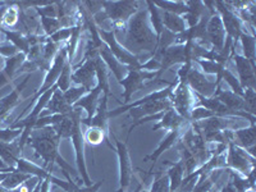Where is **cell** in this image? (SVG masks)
I'll use <instances>...</instances> for the list:
<instances>
[{"instance_id":"6da1fadb","label":"cell","mask_w":256,"mask_h":192,"mask_svg":"<svg viewBox=\"0 0 256 192\" xmlns=\"http://www.w3.org/2000/svg\"><path fill=\"white\" fill-rule=\"evenodd\" d=\"M122 46L137 58H152L158 46V36L152 30L146 8H140L130 18L124 28Z\"/></svg>"},{"instance_id":"7a4b0ae2","label":"cell","mask_w":256,"mask_h":192,"mask_svg":"<svg viewBox=\"0 0 256 192\" xmlns=\"http://www.w3.org/2000/svg\"><path fill=\"white\" fill-rule=\"evenodd\" d=\"M60 141V137L56 134L52 127L49 126V127L32 130L27 144L35 150L36 156L42 159V162H44L42 168L46 169L48 172L52 173V166L56 163L62 168V172H67L70 177L76 178L77 184H82L78 173H77V169H73L68 164V162H66V159L59 154Z\"/></svg>"},{"instance_id":"3957f363","label":"cell","mask_w":256,"mask_h":192,"mask_svg":"<svg viewBox=\"0 0 256 192\" xmlns=\"http://www.w3.org/2000/svg\"><path fill=\"white\" fill-rule=\"evenodd\" d=\"M141 2H102V10L108 16L109 20L113 24V30L116 35H120V32H124L126 24L130 18L140 9Z\"/></svg>"},{"instance_id":"277c9868","label":"cell","mask_w":256,"mask_h":192,"mask_svg":"<svg viewBox=\"0 0 256 192\" xmlns=\"http://www.w3.org/2000/svg\"><path fill=\"white\" fill-rule=\"evenodd\" d=\"M226 168L244 177H248L251 172L255 170V156L230 141L228 142L227 152H226Z\"/></svg>"},{"instance_id":"5b68a950","label":"cell","mask_w":256,"mask_h":192,"mask_svg":"<svg viewBox=\"0 0 256 192\" xmlns=\"http://www.w3.org/2000/svg\"><path fill=\"white\" fill-rule=\"evenodd\" d=\"M70 141H72L74 154H76L77 173L80 176V180H81L84 186H91L92 180H91L90 176H88V166H86V156H84V131H82V116H78L76 118V122H74V126H73Z\"/></svg>"},{"instance_id":"8992f818","label":"cell","mask_w":256,"mask_h":192,"mask_svg":"<svg viewBox=\"0 0 256 192\" xmlns=\"http://www.w3.org/2000/svg\"><path fill=\"white\" fill-rule=\"evenodd\" d=\"M155 77H158V72H148V70H142L140 68H130L124 78L118 82L123 88L122 105L131 102L134 94L137 92V91L144 90L146 82L150 81V80H154Z\"/></svg>"},{"instance_id":"52a82bcc","label":"cell","mask_w":256,"mask_h":192,"mask_svg":"<svg viewBox=\"0 0 256 192\" xmlns=\"http://www.w3.org/2000/svg\"><path fill=\"white\" fill-rule=\"evenodd\" d=\"M214 6H216V12L220 17L224 31L227 34V38H230L233 41V44L237 45L240 36L244 32H246L244 30V24H242L241 20L226 2H219V0L214 2Z\"/></svg>"},{"instance_id":"ba28073f","label":"cell","mask_w":256,"mask_h":192,"mask_svg":"<svg viewBox=\"0 0 256 192\" xmlns=\"http://www.w3.org/2000/svg\"><path fill=\"white\" fill-rule=\"evenodd\" d=\"M170 102H172V108L180 114L182 118L190 122V113L195 108V94L192 92L191 88L184 82L176 81V88H173V92L170 95Z\"/></svg>"},{"instance_id":"9c48e42d","label":"cell","mask_w":256,"mask_h":192,"mask_svg":"<svg viewBox=\"0 0 256 192\" xmlns=\"http://www.w3.org/2000/svg\"><path fill=\"white\" fill-rule=\"evenodd\" d=\"M96 28H98V27H96ZM98 32H99V36L102 40V42L109 48L112 54H113L120 63L124 64V66H127V67L130 68H140V59L137 58V56H134V54H131V52L122 46V44H120V41H118V38H116V32L104 31V30L100 28H98Z\"/></svg>"},{"instance_id":"30bf717a","label":"cell","mask_w":256,"mask_h":192,"mask_svg":"<svg viewBox=\"0 0 256 192\" xmlns=\"http://www.w3.org/2000/svg\"><path fill=\"white\" fill-rule=\"evenodd\" d=\"M113 137L114 141H116L114 150H116L118 162H120V187H118L116 192H127V190L131 186L132 177H134L131 156H130V152L127 148V144L120 141V138H116L114 134Z\"/></svg>"},{"instance_id":"8fae6325","label":"cell","mask_w":256,"mask_h":192,"mask_svg":"<svg viewBox=\"0 0 256 192\" xmlns=\"http://www.w3.org/2000/svg\"><path fill=\"white\" fill-rule=\"evenodd\" d=\"M180 82L186 84L191 88L192 92L204 96V98H212V96H214L216 91L220 86V84H218L216 81H210L200 70H196L194 67H191V70L187 72L184 81Z\"/></svg>"},{"instance_id":"7c38bea8","label":"cell","mask_w":256,"mask_h":192,"mask_svg":"<svg viewBox=\"0 0 256 192\" xmlns=\"http://www.w3.org/2000/svg\"><path fill=\"white\" fill-rule=\"evenodd\" d=\"M67 60H68L67 48H66V45H64V46H62L60 49H59L58 54H56L54 60H52V66H50L49 70H46V74H45V78H44V84H41V88L36 91L35 95L32 96L31 102H36V100H38L42 94L46 92V91L49 90V88H52L54 84H56V81H58L59 76H60L62 70H63L64 64H66V62Z\"/></svg>"},{"instance_id":"4fadbf2b","label":"cell","mask_w":256,"mask_h":192,"mask_svg":"<svg viewBox=\"0 0 256 192\" xmlns=\"http://www.w3.org/2000/svg\"><path fill=\"white\" fill-rule=\"evenodd\" d=\"M98 56L82 59V62L77 64L72 72V84L76 86H82L88 90V92L96 86L95 59Z\"/></svg>"},{"instance_id":"5bb4252c","label":"cell","mask_w":256,"mask_h":192,"mask_svg":"<svg viewBox=\"0 0 256 192\" xmlns=\"http://www.w3.org/2000/svg\"><path fill=\"white\" fill-rule=\"evenodd\" d=\"M176 88V81L172 82V84L166 86V88H160V90L156 91H152V92L148 94L146 96L141 98V99L136 100L134 102H128L126 105H120V108L113 109V110H109L108 112V116L109 120L110 118H114V116H118L120 114L126 113V112H130L131 109L137 108V106H140V105L146 104V102H156V100H166V99H170V95L173 92V88Z\"/></svg>"},{"instance_id":"9a60e30c","label":"cell","mask_w":256,"mask_h":192,"mask_svg":"<svg viewBox=\"0 0 256 192\" xmlns=\"http://www.w3.org/2000/svg\"><path fill=\"white\" fill-rule=\"evenodd\" d=\"M226 38H227V34L224 31L220 17L218 16V13H214L210 16L206 24V38L210 48L214 52H220L226 44Z\"/></svg>"},{"instance_id":"2e32d148","label":"cell","mask_w":256,"mask_h":192,"mask_svg":"<svg viewBox=\"0 0 256 192\" xmlns=\"http://www.w3.org/2000/svg\"><path fill=\"white\" fill-rule=\"evenodd\" d=\"M234 60V64H236V70L237 73H238V80L241 88H250V90H255L256 88V74L255 70L256 67L252 66L248 59L242 56L241 54H237L234 52L232 56V58Z\"/></svg>"},{"instance_id":"e0dca14e","label":"cell","mask_w":256,"mask_h":192,"mask_svg":"<svg viewBox=\"0 0 256 192\" xmlns=\"http://www.w3.org/2000/svg\"><path fill=\"white\" fill-rule=\"evenodd\" d=\"M190 124H191V123L184 126V127L177 128V130H172V131H169V134L164 137L163 140L160 141L159 146L155 148L154 152H152V154L146 155V156L144 158V162H152V166H154V164L156 163L158 159H159V158L162 156L164 152H168L169 148H172L173 146H176V144L178 142V140H180V137L184 136V132L187 131V128L190 127ZM150 170H152V169H150Z\"/></svg>"},{"instance_id":"ac0fdd59","label":"cell","mask_w":256,"mask_h":192,"mask_svg":"<svg viewBox=\"0 0 256 192\" xmlns=\"http://www.w3.org/2000/svg\"><path fill=\"white\" fill-rule=\"evenodd\" d=\"M230 141L238 148H244V152L255 156L256 144V124H250V127L238 128L230 132Z\"/></svg>"},{"instance_id":"d6986e66","label":"cell","mask_w":256,"mask_h":192,"mask_svg":"<svg viewBox=\"0 0 256 192\" xmlns=\"http://www.w3.org/2000/svg\"><path fill=\"white\" fill-rule=\"evenodd\" d=\"M170 108H172V102L169 99L156 100V102H146V104L140 105V106H137V108L131 109V110H130V116L134 118V122H137V120H140L141 118L155 116V114L166 112Z\"/></svg>"},{"instance_id":"ffe728a7","label":"cell","mask_w":256,"mask_h":192,"mask_svg":"<svg viewBox=\"0 0 256 192\" xmlns=\"http://www.w3.org/2000/svg\"><path fill=\"white\" fill-rule=\"evenodd\" d=\"M30 77H31V74H27V76L24 77V81L20 82L14 90L10 91V94H8V95L4 96L3 99L0 100V123L3 122L6 116H8V114L22 102V100H20V94L24 90L26 84H28Z\"/></svg>"},{"instance_id":"44dd1931","label":"cell","mask_w":256,"mask_h":192,"mask_svg":"<svg viewBox=\"0 0 256 192\" xmlns=\"http://www.w3.org/2000/svg\"><path fill=\"white\" fill-rule=\"evenodd\" d=\"M108 99H109V96L102 95V99H100L99 105H98V108H96V112L92 116V118H91L90 120H88V122L82 120V126L99 128V130L104 131L106 134H109Z\"/></svg>"},{"instance_id":"7402d4cb","label":"cell","mask_w":256,"mask_h":192,"mask_svg":"<svg viewBox=\"0 0 256 192\" xmlns=\"http://www.w3.org/2000/svg\"><path fill=\"white\" fill-rule=\"evenodd\" d=\"M102 95V88L100 84H96L95 88L92 90L88 91L86 95H84L76 104L73 105L74 108H80L84 109L86 113H88V116H86V120H82L84 122H88L92 118V116L95 114L96 108H98V105H99L100 102V96Z\"/></svg>"},{"instance_id":"603a6c76","label":"cell","mask_w":256,"mask_h":192,"mask_svg":"<svg viewBox=\"0 0 256 192\" xmlns=\"http://www.w3.org/2000/svg\"><path fill=\"white\" fill-rule=\"evenodd\" d=\"M99 56L102 59V62L105 63V66L108 67V70H110L114 74V77L116 78V81L120 82L126 77V74L128 73L130 67L124 66V64L120 63L116 56H113L109 50V48L106 45H102L99 49Z\"/></svg>"},{"instance_id":"cb8c5ba5","label":"cell","mask_w":256,"mask_h":192,"mask_svg":"<svg viewBox=\"0 0 256 192\" xmlns=\"http://www.w3.org/2000/svg\"><path fill=\"white\" fill-rule=\"evenodd\" d=\"M184 118L180 116L177 112L173 108L168 109V110L163 112L160 120H158L156 124L152 127V131H159V130H164V131H172V130H177V128L184 127V126L188 124Z\"/></svg>"},{"instance_id":"d4e9b609","label":"cell","mask_w":256,"mask_h":192,"mask_svg":"<svg viewBox=\"0 0 256 192\" xmlns=\"http://www.w3.org/2000/svg\"><path fill=\"white\" fill-rule=\"evenodd\" d=\"M216 99L220 102H223L228 109L233 112H246V113L251 114L250 110H248V105L244 102V98L242 96L236 95L234 92H232L230 90H222L220 86L218 88V90L214 94Z\"/></svg>"},{"instance_id":"484cf974","label":"cell","mask_w":256,"mask_h":192,"mask_svg":"<svg viewBox=\"0 0 256 192\" xmlns=\"http://www.w3.org/2000/svg\"><path fill=\"white\" fill-rule=\"evenodd\" d=\"M24 60H26V56L24 52H18L16 56L6 59V64L0 72V88H4L6 84L12 81L16 73L20 72V68L22 67Z\"/></svg>"},{"instance_id":"4316f807","label":"cell","mask_w":256,"mask_h":192,"mask_svg":"<svg viewBox=\"0 0 256 192\" xmlns=\"http://www.w3.org/2000/svg\"><path fill=\"white\" fill-rule=\"evenodd\" d=\"M20 152H22V148H20L18 140L12 141V142L0 141V158L4 160V163L9 168H16L17 160L20 158Z\"/></svg>"},{"instance_id":"83f0119b","label":"cell","mask_w":256,"mask_h":192,"mask_svg":"<svg viewBox=\"0 0 256 192\" xmlns=\"http://www.w3.org/2000/svg\"><path fill=\"white\" fill-rule=\"evenodd\" d=\"M186 4L188 6V12L182 16V18L186 22L187 28L196 26L200 22L201 18L208 14V13H210L206 6H204V2H186Z\"/></svg>"},{"instance_id":"f1b7e54d","label":"cell","mask_w":256,"mask_h":192,"mask_svg":"<svg viewBox=\"0 0 256 192\" xmlns=\"http://www.w3.org/2000/svg\"><path fill=\"white\" fill-rule=\"evenodd\" d=\"M164 164L169 166L168 169V180L169 184H170V192H177L178 188H180L182 180H184V176H186V170H184V166L182 162H176V163H172L169 160H166Z\"/></svg>"},{"instance_id":"f546056e","label":"cell","mask_w":256,"mask_h":192,"mask_svg":"<svg viewBox=\"0 0 256 192\" xmlns=\"http://www.w3.org/2000/svg\"><path fill=\"white\" fill-rule=\"evenodd\" d=\"M224 170H226V168L216 169V170H212V173H201L198 182L190 192H209L212 187L216 186Z\"/></svg>"},{"instance_id":"4dcf8cb0","label":"cell","mask_w":256,"mask_h":192,"mask_svg":"<svg viewBox=\"0 0 256 192\" xmlns=\"http://www.w3.org/2000/svg\"><path fill=\"white\" fill-rule=\"evenodd\" d=\"M160 14L163 20L164 28L168 30L169 32H172L174 35H180L187 30L186 22L180 16L173 14V13L166 12V10H160Z\"/></svg>"},{"instance_id":"1f68e13d","label":"cell","mask_w":256,"mask_h":192,"mask_svg":"<svg viewBox=\"0 0 256 192\" xmlns=\"http://www.w3.org/2000/svg\"><path fill=\"white\" fill-rule=\"evenodd\" d=\"M45 109L49 110L52 114H68L73 110V106H70L67 100L64 99L63 92L56 88L49 102H48Z\"/></svg>"},{"instance_id":"d6a6232c","label":"cell","mask_w":256,"mask_h":192,"mask_svg":"<svg viewBox=\"0 0 256 192\" xmlns=\"http://www.w3.org/2000/svg\"><path fill=\"white\" fill-rule=\"evenodd\" d=\"M14 170L20 173H26V174L30 176H36V177L41 178V180H45L48 176L52 174L50 172H48L46 169L41 168L40 166L35 164L34 162H30V160L24 159V158H20V159L17 160Z\"/></svg>"},{"instance_id":"836d02e7","label":"cell","mask_w":256,"mask_h":192,"mask_svg":"<svg viewBox=\"0 0 256 192\" xmlns=\"http://www.w3.org/2000/svg\"><path fill=\"white\" fill-rule=\"evenodd\" d=\"M2 32H3L4 35H6V38L9 41V42H12L16 48L18 49L20 52H24V56H27L30 52V42H28V38L26 35H24L22 32L20 31H9L6 28H2Z\"/></svg>"},{"instance_id":"e575fe53","label":"cell","mask_w":256,"mask_h":192,"mask_svg":"<svg viewBox=\"0 0 256 192\" xmlns=\"http://www.w3.org/2000/svg\"><path fill=\"white\" fill-rule=\"evenodd\" d=\"M95 70H96V84H100L102 88V95L110 96V86H109L108 67L105 66L100 56L95 59Z\"/></svg>"},{"instance_id":"d590c367","label":"cell","mask_w":256,"mask_h":192,"mask_svg":"<svg viewBox=\"0 0 256 192\" xmlns=\"http://www.w3.org/2000/svg\"><path fill=\"white\" fill-rule=\"evenodd\" d=\"M238 41H241L242 46V56L248 59L252 66H255V45H256V38L255 36L248 34V32H244L241 36H240Z\"/></svg>"},{"instance_id":"8d00e7d4","label":"cell","mask_w":256,"mask_h":192,"mask_svg":"<svg viewBox=\"0 0 256 192\" xmlns=\"http://www.w3.org/2000/svg\"><path fill=\"white\" fill-rule=\"evenodd\" d=\"M145 6L146 9H148L150 24H152V30H154V32L156 34L158 38H159V36L162 35V32L164 31L163 20H162V14H160V9L158 8L152 2H150V0L145 2Z\"/></svg>"},{"instance_id":"74e56055","label":"cell","mask_w":256,"mask_h":192,"mask_svg":"<svg viewBox=\"0 0 256 192\" xmlns=\"http://www.w3.org/2000/svg\"><path fill=\"white\" fill-rule=\"evenodd\" d=\"M152 3H154L160 10H166V12L180 16V17L188 12V6H187L186 2H169V0L159 2V0H155Z\"/></svg>"},{"instance_id":"f35d334b","label":"cell","mask_w":256,"mask_h":192,"mask_svg":"<svg viewBox=\"0 0 256 192\" xmlns=\"http://www.w3.org/2000/svg\"><path fill=\"white\" fill-rule=\"evenodd\" d=\"M84 142L90 144L92 146H98L100 144L105 142L110 148H113V145L109 142L108 134H105L104 131L99 130L95 127H88V131L84 132Z\"/></svg>"},{"instance_id":"ab89813d","label":"cell","mask_w":256,"mask_h":192,"mask_svg":"<svg viewBox=\"0 0 256 192\" xmlns=\"http://www.w3.org/2000/svg\"><path fill=\"white\" fill-rule=\"evenodd\" d=\"M222 81H226V84L230 86V88L232 92H234L236 95H238V96H244V90L241 88V84H240L236 74H233V73L230 72V70H228V68H224L223 72H222L220 74L216 77V82H218V84H220Z\"/></svg>"},{"instance_id":"60d3db41","label":"cell","mask_w":256,"mask_h":192,"mask_svg":"<svg viewBox=\"0 0 256 192\" xmlns=\"http://www.w3.org/2000/svg\"><path fill=\"white\" fill-rule=\"evenodd\" d=\"M31 177L32 176L26 174V173H20V172H17V170H13V172H10L8 176H6V178L2 182V184H0V186L10 191V190H14L16 187H18L20 184L26 182V180H30Z\"/></svg>"},{"instance_id":"b9f144b4","label":"cell","mask_w":256,"mask_h":192,"mask_svg":"<svg viewBox=\"0 0 256 192\" xmlns=\"http://www.w3.org/2000/svg\"><path fill=\"white\" fill-rule=\"evenodd\" d=\"M72 63L70 60L66 62L63 70H62L60 76H59L58 81H56V86H58V90H60L62 92L67 91L68 88L72 86Z\"/></svg>"},{"instance_id":"7bdbcfd3","label":"cell","mask_w":256,"mask_h":192,"mask_svg":"<svg viewBox=\"0 0 256 192\" xmlns=\"http://www.w3.org/2000/svg\"><path fill=\"white\" fill-rule=\"evenodd\" d=\"M18 20H20V8L10 4V6H6L3 18H2V26L14 30V27L18 24Z\"/></svg>"},{"instance_id":"ee69618b","label":"cell","mask_w":256,"mask_h":192,"mask_svg":"<svg viewBox=\"0 0 256 192\" xmlns=\"http://www.w3.org/2000/svg\"><path fill=\"white\" fill-rule=\"evenodd\" d=\"M195 62L200 66L201 72L204 74H214V76L218 77L223 72L224 68H227L226 66H222L214 60H208V59H196Z\"/></svg>"},{"instance_id":"f6af8a7d","label":"cell","mask_w":256,"mask_h":192,"mask_svg":"<svg viewBox=\"0 0 256 192\" xmlns=\"http://www.w3.org/2000/svg\"><path fill=\"white\" fill-rule=\"evenodd\" d=\"M40 24H41V28L44 30L45 36H46V38H50V36L54 35L56 31H59L60 28H63V26H62V22L59 18L40 17Z\"/></svg>"},{"instance_id":"bcb514c9","label":"cell","mask_w":256,"mask_h":192,"mask_svg":"<svg viewBox=\"0 0 256 192\" xmlns=\"http://www.w3.org/2000/svg\"><path fill=\"white\" fill-rule=\"evenodd\" d=\"M86 94H88V90H86V88H84L82 86L72 84L67 91H64L63 96H64V99L67 100L68 104H70V106H73V105L76 104V102L81 99L82 96L86 95Z\"/></svg>"},{"instance_id":"7dc6e473","label":"cell","mask_w":256,"mask_h":192,"mask_svg":"<svg viewBox=\"0 0 256 192\" xmlns=\"http://www.w3.org/2000/svg\"><path fill=\"white\" fill-rule=\"evenodd\" d=\"M150 192H170V184H169L168 176L163 173H158L154 178L152 187L148 190Z\"/></svg>"},{"instance_id":"c3c4849f","label":"cell","mask_w":256,"mask_h":192,"mask_svg":"<svg viewBox=\"0 0 256 192\" xmlns=\"http://www.w3.org/2000/svg\"><path fill=\"white\" fill-rule=\"evenodd\" d=\"M72 35V27H68V28H60L59 31H56L54 35H52L49 38V40L52 42H56V44H62L64 41H68Z\"/></svg>"},{"instance_id":"681fc988","label":"cell","mask_w":256,"mask_h":192,"mask_svg":"<svg viewBox=\"0 0 256 192\" xmlns=\"http://www.w3.org/2000/svg\"><path fill=\"white\" fill-rule=\"evenodd\" d=\"M18 49L12 44L9 42L8 40L4 41V42H0V56H4V58H12V56H16L18 54Z\"/></svg>"},{"instance_id":"f907efd6","label":"cell","mask_w":256,"mask_h":192,"mask_svg":"<svg viewBox=\"0 0 256 192\" xmlns=\"http://www.w3.org/2000/svg\"><path fill=\"white\" fill-rule=\"evenodd\" d=\"M102 184H104V180H98L96 184H92L91 186H82V184H76L73 186L72 192H98L100 187L102 186Z\"/></svg>"},{"instance_id":"816d5d0a","label":"cell","mask_w":256,"mask_h":192,"mask_svg":"<svg viewBox=\"0 0 256 192\" xmlns=\"http://www.w3.org/2000/svg\"><path fill=\"white\" fill-rule=\"evenodd\" d=\"M220 192H237V191H236V188L233 187L232 182H230V180H228L227 184H226L223 187H222Z\"/></svg>"},{"instance_id":"f5cc1de1","label":"cell","mask_w":256,"mask_h":192,"mask_svg":"<svg viewBox=\"0 0 256 192\" xmlns=\"http://www.w3.org/2000/svg\"><path fill=\"white\" fill-rule=\"evenodd\" d=\"M41 184H42V180H38V184H36L35 190H34V192H40L41 191Z\"/></svg>"},{"instance_id":"db71d44e","label":"cell","mask_w":256,"mask_h":192,"mask_svg":"<svg viewBox=\"0 0 256 192\" xmlns=\"http://www.w3.org/2000/svg\"><path fill=\"white\" fill-rule=\"evenodd\" d=\"M216 191H218V182H216V186L212 187V188L210 190L209 192H216Z\"/></svg>"},{"instance_id":"11a10c76","label":"cell","mask_w":256,"mask_h":192,"mask_svg":"<svg viewBox=\"0 0 256 192\" xmlns=\"http://www.w3.org/2000/svg\"><path fill=\"white\" fill-rule=\"evenodd\" d=\"M0 192H10V191H9V190H6V188H4V187L0 186Z\"/></svg>"},{"instance_id":"9f6ffc18","label":"cell","mask_w":256,"mask_h":192,"mask_svg":"<svg viewBox=\"0 0 256 192\" xmlns=\"http://www.w3.org/2000/svg\"><path fill=\"white\" fill-rule=\"evenodd\" d=\"M141 188H142V186H141V184H140V186L137 187V188H136V190H134V192H138V191H140V190H141Z\"/></svg>"},{"instance_id":"6f0895ef","label":"cell","mask_w":256,"mask_h":192,"mask_svg":"<svg viewBox=\"0 0 256 192\" xmlns=\"http://www.w3.org/2000/svg\"><path fill=\"white\" fill-rule=\"evenodd\" d=\"M138 192H150V191H148V190H144V188H141L140 191H138Z\"/></svg>"},{"instance_id":"680465c9","label":"cell","mask_w":256,"mask_h":192,"mask_svg":"<svg viewBox=\"0 0 256 192\" xmlns=\"http://www.w3.org/2000/svg\"><path fill=\"white\" fill-rule=\"evenodd\" d=\"M244 192H255V190H246V191Z\"/></svg>"}]
</instances>
